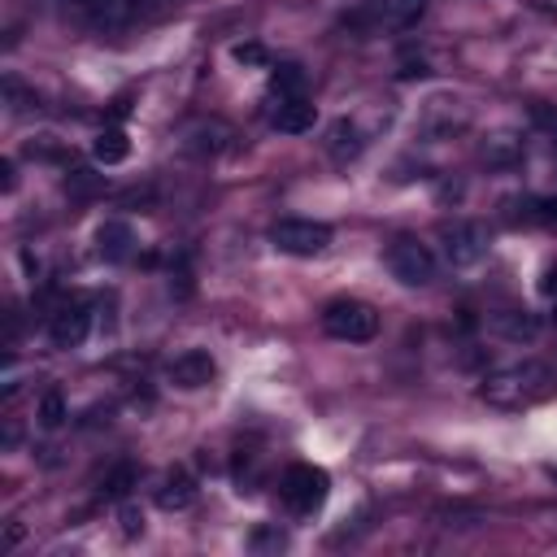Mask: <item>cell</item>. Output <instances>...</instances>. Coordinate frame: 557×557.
<instances>
[{"instance_id": "obj_7", "label": "cell", "mask_w": 557, "mask_h": 557, "mask_svg": "<svg viewBox=\"0 0 557 557\" xmlns=\"http://www.w3.org/2000/svg\"><path fill=\"white\" fill-rule=\"evenodd\" d=\"M170 383L174 387H183V392H196V387H209L213 383V374H218V361L205 352V348H187L183 357H174L170 361Z\"/></svg>"}, {"instance_id": "obj_28", "label": "cell", "mask_w": 557, "mask_h": 557, "mask_svg": "<svg viewBox=\"0 0 557 557\" xmlns=\"http://www.w3.org/2000/svg\"><path fill=\"white\" fill-rule=\"evenodd\" d=\"M544 292H548V296L557 292V270H548V278H544Z\"/></svg>"}, {"instance_id": "obj_19", "label": "cell", "mask_w": 557, "mask_h": 557, "mask_svg": "<svg viewBox=\"0 0 557 557\" xmlns=\"http://www.w3.org/2000/svg\"><path fill=\"white\" fill-rule=\"evenodd\" d=\"M231 61H235V65H244V70H270V48H265V44L244 39V44H235V48H231Z\"/></svg>"}, {"instance_id": "obj_4", "label": "cell", "mask_w": 557, "mask_h": 557, "mask_svg": "<svg viewBox=\"0 0 557 557\" xmlns=\"http://www.w3.org/2000/svg\"><path fill=\"white\" fill-rule=\"evenodd\" d=\"M270 244L287 257H318L331 244V226L313 222V218H283L270 226Z\"/></svg>"}, {"instance_id": "obj_22", "label": "cell", "mask_w": 557, "mask_h": 557, "mask_svg": "<svg viewBox=\"0 0 557 557\" xmlns=\"http://www.w3.org/2000/svg\"><path fill=\"white\" fill-rule=\"evenodd\" d=\"M131 483H135V466H131V461H122V466H113V470H109V479H104V496H126V492H131Z\"/></svg>"}, {"instance_id": "obj_29", "label": "cell", "mask_w": 557, "mask_h": 557, "mask_svg": "<svg viewBox=\"0 0 557 557\" xmlns=\"http://www.w3.org/2000/svg\"><path fill=\"white\" fill-rule=\"evenodd\" d=\"M553 318H557V292H553Z\"/></svg>"}, {"instance_id": "obj_14", "label": "cell", "mask_w": 557, "mask_h": 557, "mask_svg": "<svg viewBox=\"0 0 557 557\" xmlns=\"http://www.w3.org/2000/svg\"><path fill=\"white\" fill-rule=\"evenodd\" d=\"M91 157H96L100 165H122V161L131 157L126 131H122V126H104V131L96 135V144H91Z\"/></svg>"}, {"instance_id": "obj_15", "label": "cell", "mask_w": 557, "mask_h": 557, "mask_svg": "<svg viewBox=\"0 0 557 557\" xmlns=\"http://www.w3.org/2000/svg\"><path fill=\"white\" fill-rule=\"evenodd\" d=\"M492 326L505 339H535V331H540V322L527 309H500V313H492Z\"/></svg>"}, {"instance_id": "obj_24", "label": "cell", "mask_w": 557, "mask_h": 557, "mask_svg": "<svg viewBox=\"0 0 557 557\" xmlns=\"http://www.w3.org/2000/svg\"><path fill=\"white\" fill-rule=\"evenodd\" d=\"M287 544V535L278 531V527H261V531H252V548L257 553H265V548H283Z\"/></svg>"}, {"instance_id": "obj_11", "label": "cell", "mask_w": 557, "mask_h": 557, "mask_svg": "<svg viewBox=\"0 0 557 557\" xmlns=\"http://www.w3.org/2000/svg\"><path fill=\"white\" fill-rule=\"evenodd\" d=\"M74 4H78V13H83L91 26H104V30L126 26V22L135 17V0H74Z\"/></svg>"}, {"instance_id": "obj_2", "label": "cell", "mask_w": 557, "mask_h": 557, "mask_svg": "<svg viewBox=\"0 0 557 557\" xmlns=\"http://www.w3.org/2000/svg\"><path fill=\"white\" fill-rule=\"evenodd\" d=\"M322 331L339 344H370L379 335V313L366 300H331L322 309Z\"/></svg>"}, {"instance_id": "obj_25", "label": "cell", "mask_w": 557, "mask_h": 557, "mask_svg": "<svg viewBox=\"0 0 557 557\" xmlns=\"http://www.w3.org/2000/svg\"><path fill=\"white\" fill-rule=\"evenodd\" d=\"M65 187H74V191H91V187H100V178H91L87 170H70V178H65Z\"/></svg>"}, {"instance_id": "obj_13", "label": "cell", "mask_w": 557, "mask_h": 557, "mask_svg": "<svg viewBox=\"0 0 557 557\" xmlns=\"http://www.w3.org/2000/svg\"><path fill=\"white\" fill-rule=\"evenodd\" d=\"M226 139H231V126H222V122H196L187 131V148L196 157H218L226 148Z\"/></svg>"}, {"instance_id": "obj_10", "label": "cell", "mask_w": 557, "mask_h": 557, "mask_svg": "<svg viewBox=\"0 0 557 557\" xmlns=\"http://www.w3.org/2000/svg\"><path fill=\"white\" fill-rule=\"evenodd\" d=\"M274 131H283V135H305V131H313V122H318V109L305 100V96H287V100H278V109H274Z\"/></svg>"}, {"instance_id": "obj_12", "label": "cell", "mask_w": 557, "mask_h": 557, "mask_svg": "<svg viewBox=\"0 0 557 557\" xmlns=\"http://www.w3.org/2000/svg\"><path fill=\"white\" fill-rule=\"evenodd\" d=\"M196 500V483H191V474L187 470H170L165 479H161V487H157V505L161 509H170V513H178V509H187Z\"/></svg>"}, {"instance_id": "obj_18", "label": "cell", "mask_w": 557, "mask_h": 557, "mask_svg": "<svg viewBox=\"0 0 557 557\" xmlns=\"http://www.w3.org/2000/svg\"><path fill=\"white\" fill-rule=\"evenodd\" d=\"M0 91H4V104H9V113H26V109H35L39 104V96L17 78V74H4V83H0Z\"/></svg>"}, {"instance_id": "obj_21", "label": "cell", "mask_w": 557, "mask_h": 557, "mask_svg": "<svg viewBox=\"0 0 557 557\" xmlns=\"http://www.w3.org/2000/svg\"><path fill=\"white\" fill-rule=\"evenodd\" d=\"M426 0H387V22L392 26H413L422 17Z\"/></svg>"}, {"instance_id": "obj_20", "label": "cell", "mask_w": 557, "mask_h": 557, "mask_svg": "<svg viewBox=\"0 0 557 557\" xmlns=\"http://www.w3.org/2000/svg\"><path fill=\"white\" fill-rule=\"evenodd\" d=\"M65 418H70V413H65V396H61V392H44V400H39V426L57 431Z\"/></svg>"}, {"instance_id": "obj_17", "label": "cell", "mask_w": 557, "mask_h": 557, "mask_svg": "<svg viewBox=\"0 0 557 557\" xmlns=\"http://www.w3.org/2000/svg\"><path fill=\"white\" fill-rule=\"evenodd\" d=\"M270 91H274L278 100H287V96H305V70H300V65H274V74H270Z\"/></svg>"}, {"instance_id": "obj_23", "label": "cell", "mask_w": 557, "mask_h": 557, "mask_svg": "<svg viewBox=\"0 0 557 557\" xmlns=\"http://www.w3.org/2000/svg\"><path fill=\"white\" fill-rule=\"evenodd\" d=\"M117 518H122V535H126V540H135V535L144 531V509H139V505H122Z\"/></svg>"}, {"instance_id": "obj_8", "label": "cell", "mask_w": 557, "mask_h": 557, "mask_svg": "<svg viewBox=\"0 0 557 557\" xmlns=\"http://www.w3.org/2000/svg\"><path fill=\"white\" fill-rule=\"evenodd\" d=\"M87 331H91V313H87V305H61L52 318H48V339L57 344V348H78L83 339H87Z\"/></svg>"}, {"instance_id": "obj_3", "label": "cell", "mask_w": 557, "mask_h": 557, "mask_svg": "<svg viewBox=\"0 0 557 557\" xmlns=\"http://www.w3.org/2000/svg\"><path fill=\"white\" fill-rule=\"evenodd\" d=\"M278 492H283V500H287V509H292V513L309 518V513H318V509H322V500H326V492H331V479H326V470H322V466L296 461V466H287V474H283Z\"/></svg>"}, {"instance_id": "obj_26", "label": "cell", "mask_w": 557, "mask_h": 557, "mask_svg": "<svg viewBox=\"0 0 557 557\" xmlns=\"http://www.w3.org/2000/svg\"><path fill=\"white\" fill-rule=\"evenodd\" d=\"M0 187H4V191H13V187H17V170H13V161H9V157L0 161Z\"/></svg>"}, {"instance_id": "obj_1", "label": "cell", "mask_w": 557, "mask_h": 557, "mask_svg": "<svg viewBox=\"0 0 557 557\" xmlns=\"http://www.w3.org/2000/svg\"><path fill=\"white\" fill-rule=\"evenodd\" d=\"M548 392V366L544 361H518L505 370H492L479 387V396L496 409H522Z\"/></svg>"}, {"instance_id": "obj_6", "label": "cell", "mask_w": 557, "mask_h": 557, "mask_svg": "<svg viewBox=\"0 0 557 557\" xmlns=\"http://www.w3.org/2000/svg\"><path fill=\"white\" fill-rule=\"evenodd\" d=\"M440 244H444V257L461 270V265H474V261H483V252H487V226L483 222H474V218H457V222H448L444 231H440Z\"/></svg>"}, {"instance_id": "obj_5", "label": "cell", "mask_w": 557, "mask_h": 557, "mask_svg": "<svg viewBox=\"0 0 557 557\" xmlns=\"http://www.w3.org/2000/svg\"><path fill=\"white\" fill-rule=\"evenodd\" d=\"M387 270H392V278L405 283V287H426V283L435 278V252H431L426 244L400 235V239L387 244Z\"/></svg>"}, {"instance_id": "obj_9", "label": "cell", "mask_w": 557, "mask_h": 557, "mask_svg": "<svg viewBox=\"0 0 557 557\" xmlns=\"http://www.w3.org/2000/svg\"><path fill=\"white\" fill-rule=\"evenodd\" d=\"M96 252H100L104 261H126V257L135 252V231H131V222L104 218V222L96 226Z\"/></svg>"}, {"instance_id": "obj_16", "label": "cell", "mask_w": 557, "mask_h": 557, "mask_svg": "<svg viewBox=\"0 0 557 557\" xmlns=\"http://www.w3.org/2000/svg\"><path fill=\"white\" fill-rule=\"evenodd\" d=\"M326 148H331V157H339V161H344V157H357V152H361V135H357V126L339 117V122L331 126V135H326Z\"/></svg>"}, {"instance_id": "obj_27", "label": "cell", "mask_w": 557, "mask_h": 557, "mask_svg": "<svg viewBox=\"0 0 557 557\" xmlns=\"http://www.w3.org/2000/svg\"><path fill=\"white\" fill-rule=\"evenodd\" d=\"M17 540H22V527H17V522H9V531H4V548H13Z\"/></svg>"}]
</instances>
